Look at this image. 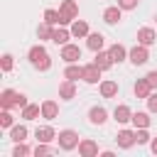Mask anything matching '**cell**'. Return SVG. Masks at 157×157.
<instances>
[{"instance_id": "obj_1", "label": "cell", "mask_w": 157, "mask_h": 157, "mask_svg": "<svg viewBox=\"0 0 157 157\" xmlns=\"http://www.w3.org/2000/svg\"><path fill=\"white\" fill-rule=\"evenodd\" d=\"M27 56H29V64H32L34 69H39V71H47V69L52 66V59H49V54H47V49H44L42 44L32 47Z\"/></svg>"}, {"instance_id": "obj_2", "label": "cell", "mask_w": 157, "mask_h": 157, "mask_svg": "<svg viewBox=\"0 0 157 157\" xmlns=\"http://www.w3.org/2000/svg\"><path fill=\"white\" fill-rule=\"evenodd\" d=\"M59 12H61V22L59 25H69V22H74L78 17V5L74 0H64L61 7H59Z\"/></svg>"}, {"instance_id": "obj_3", "label": "cell", "mask_w": 157, "mask_h": 157, "mask_svg": "<svg viewBox=\"0 0 157 157\" xmlns=\"http://www.w3.org/2000/svg\"><path fill=\"white\" fill-rule=\"evenodd\" d=\"M56 137H59V147H61V150H74V147H78V135H76L74 130H61Z\"/></svg>"}, {"instance_id": "obj_4", "label": "cell", "mask_w": 157, "mask_h": 157, "mask_svg": "<svg viewBox=\"0 0 157 157\" xmlns=\"http://www.w3.org/2000/svg\"><path fill=\"white\" fill-rule=\"evenodd\" d=\"M128 56H130V61H132L135 66H142V64L150 59V52H147V47H145V44H137V47H132V49H130V54H128Z\"/></svg>"}, {"instance_id": "obj_5", "label": "cell", "mask_w": 157, "mask_h": 157, "mask_svg": "<svg viewBox=\"0 0 157 157\" xmlns=\"http://www.w3.org/2000/svg\"><path fill=\"white\" fill-rule=\"evenodd\" d=\"M61 59H64L66 64H76V61L81 59V49H78L76 44H64V47H61Z\"/></svg>"}, {"instance_id": "obj_6", "label": "cell", "mask_w": 157, "mask_h": 157, "mask_svg": "<svg viewBox=\"0 0 157 157\" xmlns=\"http://www.w3.org/2000/svg\"><path fill=\"white\" fill-rule=\"evenodd\" d=\"M17 101H20V93L12 91V88H5V91L0 93V105H2V110H10L12 105H17Z\"/></svg>"}, {"instance_id": "obj_7", "label": "cell", "mask_w": 157, "mask_h": 157, "mask_svg": "<svg viewBox=\"0 0 157 157\" xmlns=\"http://www.w3.org/2000/svg\"><path fill=\"white\" fill-rule=\"evenodd\" d=\"M101 71H103V69H101L98 64H88V66H83V76H81V78H83L86 83H98Z\"/></svg>"}, {"instance_id": "obj_8", "label": "cell", "mask_w": 157, "mask_h": 157, "mask_svg": "<svg viewBox=\"0 0 157 157\" xmlns=\"http://www.w3.org/2000/svg\"><path fill=\"white\" fill-rule=\"evenodd\" d=\"M88 120H91L93 125H103V123L108 120V110H105L103 105H93V108L88 110Z\"/></svg>"}, {"instance_id": "obj_9", "label": "cell", "mask_w": 157, "mask_h": 157, "mask_svg": "<svg viewBox=\"0 0 157 157\" xmlns=\"http://www.w3.org/2000/svg\"><path fill=\"white\" fill-rule=\"evenodd\" d=\"M137 42L145 44V47H150V44L157 42V32L152 27H142V29H137Z\"/></svg>"}, {"instance_id": "obj_10", "label": "cell", "mask_w": 157, "mask_h": 157, "mask_svg": "<svg viewBox=\"0 0 157 157\" xmlns=\"http://www.w3.org/2000/svg\"><path fill=\"white\" fill-rule=\"evenodd\" d=\"M115 140H118V147H123V150H128V147H132V145L137 142V140H135V132H132V130H120Z\"/></svg>"}, {"instance_id": "obj_11", "label": "cell", "mask_w": 157, "mask_h": 157, "mask_svg": "<svg viewBox=\"0 0 157 157\" xmlns=\"http://www.w3.org/2000/svg\"><path fill=\"white\" fill-rule=\"evenodd\" d=\"M78 155L81 157H96L98 155V145L93 140H81L78 142Z\"/></svg>"}, {"instance_id": "obj_12", "label": "cell", "mask_w": 157, "mask_h": 157, "mask_svg": "<svg viewBox=\"0 0 157 157\" xmlns=\"http://www.w3.org/2000/svg\"><path fill=\"white\" fill-rule=\"evenodd\" d=\"M132 91H135V96H137V98H145V101H147V96L152 93V86H150V81H147V78H137Z\"/></svg>"}, {"instance_id": "obj_13", "label": "cell", "mask_w": 157, "mask_h": 157, "mask_svg": "<svg viewBox=\"0 0 157 157\" xmlns=\"http://www.w3.org/2000/svg\"><path fill=\"white\" fill-rule=\"evenodd\" d=\"M56 115H59V105H56L54 101H44V103H42V118L54 120Z\"/></svg>"}, {"instance_id": "obj_14", "label": "cell", "mask_w": 157, "mask_h": 157, "mask_svg": "<svg viewBox=\"0 0 157 157\" xmlns=\"http://www.w3.org/2000/svg\"><path fill=\"white\" fill-rule=\"evenodd\" d=\"M34 137H37V142H52V140L56 137V132H54L49 125H44V128H37V130H34Z\"/></svg>"}, {"instance_id": "obj_15", "label": "cell", "mask_w": 157, "mask_h": 157, "mask_svg": "<svg viewBox=\"0 0 157 157\" xmlns=\"http://www.w3.org/2000/svg\"><path fill=\"white\" fill-rule=\"evenodd\" d=\"M71 37H88V22H86V20H74V25H71Z\"/></svg>"}, {"instance_id": "obj_16", "label": "cell", "mask_w": 157, "mask_h": 157, "mask_svg": "<svg viewBox=\"0 0 157 157\" xmlns=\"http://www.w3.org/2000/svg\"><path fill=\"white\" fill-rule=\"evenodd\" d=\"M86 44H88V49H93V52H101V49H103V34H98V32H88V37H86Z\"/></svg>"}, {"instance_id": "obj_17", "label": "cell", "mask_w": 157, "mask_h": 157, "mask_svg": "<svg viewBox=\"0 0 157 157\" xmlns=\"http://www.w3.org/2000/svg\"><path fill=\"white\" fill-rule=\"evenodd\" d=\"M93 64H98L101 69H110L115 61H113L110 52H96V59H93Z\"/></svg>"}, {"instance_id": "obj_18", "label": "cell", "mask_w": 157, "mask_h": 157, "mask_svg": "<svg viewBox=\"0 0 157 157\" xmlns=\"http://www.w3.org/2000/svg\"><path fill=\"white\" fill-rule=\"evenodd\" d=\"M59 96H61L64 101H71V98L76 96V86H74V81H69V78H66V81L59 86Z\"/></svg>"}, {"instance_id": "obj_19", "label": "cell", "mask_w": 157, "mask_h": 157, "mask_svg": "<svg viewBox=\"0 0 157 157\" xmlns=\"http://www.w3.org/2000/svg\"><path fill=\"white\" fill-rule=\"evenodd\" d=\"M120 10H123L120 5H118V7H108V10L103 12V20H105L108 25H118V22H120Z\"/></svg>"}, {"instance_id": "obj_20", "label": "cell", "mask_w": 157, "mask_h": 157, "mask_svg": "<svg viewBox=\"0 0 157 157\" xmlns=\"http://www.w3.org/2000/svg\"><path fill=\"white\" fill-rule=\"evenodd\" d=\"M113 115H115L118 123H128V120H132V110H130L128 105H118V108L113 110Z\"/></svg>"}, {"instance_id": "obj_21", "label": "cell", "mask_w": 157, "mask_h": 157, "mask_svg": "<svg viewBox=\"0 0 157 157\" xmlns=\"http://www.w3.org/2000/svg\"><path fill=\"white\" fill-rule=\"evenodd\" d=\"M115 93H118V83L115 81H103L101 83V96L103 98H113Z\"/></svg>"}, {"instance_id": "obj_22", "label": "cell", "mask_w": 157, "mask_h": 157, "mask_svg": "<svg viewBox=\"0 0 157 157\" xmlns=\"http://www.w3.org/2000/svg\"><path fill=\"white\" fill-rule=\"evenodd\" d=\"M10 137H12L15 142H25V140H27V128H25V125H12V128H10Z\"/></svg>"}, {"instance_id": "obj_23", "label": "cell", "mask_w": 157, "mask_h": 157, "mask_svg": "<svg viewBox=\"0 0 157 157\" xmlns=\"http://www.w3.org/2000/svg\"><path fill=\"white\" fill-rule=\"evenodd\" d=\"M64 76H66L69 81H76V78H81V76H83V66L69 64V66H66V71H64Z\"/></svg>"}, {"instance_id": "obj_24", "label": "cell", "mask_w": 157, "mask_h": 157, "mask_svg": "<svg viewBox=\"0 0 157 157\" xmlns=\"http://www.w3.org/2000/svg\"><path fill=\"white\" fill-rule=\"evenodd\" d=\"M69 37H71V32H66V29H54V34H52V42L54 44H69Z\"/></svg>"}, {"instance_id": "obj_25", "label": "cell", "mask_w": 157, "mask_h": 157, "mask_svg": "<svg viewBox=\"0 0 157 157\" xmlns=\"http://www.w3.org/2000/svg\"><path fill=\"white\" fill-rule=\"evenodd\" d=\"M132 125H135V128H147V125H150V115L142 113V110L132 113Z\"/></svg>"}, {"instance_id": "obj_26", "label": "cell", "mask_w": 157, "mask_h": 157, "mask_svg": "<svg viewBox=\"0 0 157 157\" xmlns=\"http://www.w3.org/2000/svg\"><path fill=\"white\" fill-rule=\"evenodd\" d=\"M110 56H113V61H118V64H120V61L128 56V52H125V47H123V44H113V47H110Z\"/></svg>"}, {"instance_id": "obj_27", "label": "cell", "mask_w": 157, "mask_h": 157, "mask_svg": "<svg viewBox=\"0 0 157 157\" xmlns=\"http://www.w3.org/2000/svg\"><path fill=\"white\" fill-rule=\"evenodd\" d=\"M39 113H42V108H39V105H29V103H27V105L22 108V118H25V120H34Z\"/></svg>"}, {"instance_id": "obj_28", "label": "cell", "mask_w": 157, "mask_h": 157, "mask_svg": "<svg viewBox=\"0 0 157 157\" xmlns=\"http://www.w3.org/2000/svg\"><path fill=\"white\" fill-rule=\"evenodd\" d=\"M44 22L59 25V22H61V12H59V10H44Z\"/></svg>"}, {"instance_id": "obj_29", "label": "cell", "mask_w": 157, "mask_h": 157, "mask_svg": "<svg viewBox=\"0 0 157 157\" xmlns=\"http://www.w3.org/2000/svg\"><path fill=\"white\" fill-rule=\"evenodd\" d=\"M52 34H54V29H52L49 22H44V25L37 27V37H39V39H52Z\"/></svg>"}, {"instance_id": "obj_30", "label": "cell", "mask_w": 157, "mask_h": 157, "mask_svg": "<svg viewBox=\"0 0 157 157\" xmlns=\"http://www.w3.org/2000/svg\"><path fill=\"white\" fill-rule=\"evenodd\" d=\"M135 140H137V145H147V142H150V132H147L145 128H140V130L135 132Z\"/></svg>"}, {"instance_id": "obj_31", "label": "cell", "mask_w": 157, "mask_h": 157, "mask_svg": "<svg viewBox=\"0 0 157 157\" xmlns=\"http://www.w3.org/2000/svg\"><path fill=\"white\" fill-rule=\"evenodd\" d=\"M32 150L27 147V145H22V142H17V147L12 150V157H25V155H29Z\"/></svg>"}, {"instance_id": "obj_32", "label": "cell", "mask_w": 157, "mask_h": 157, "mask_svg": "<svg viewBox=\"0 0 157 157\" xmlns=\"http://www.w3.org/2000/svg\"><path fill=\"white\" fill-rule=\"evenodd\" d=\"M32 155H37V157H39V155H52V147H47V142H39V145L32 150Z\"/></svg>"}, {"instance_id": "obj_33", "label": "cell", "mask_w": 157, "mask_h": 157, "mask_svg": "<svg viewBox=\"0 0 157 157\" xmlns=\"http://www.w3.org/2000/svg\"><path fill=\"white\" fill-rule=\"evenodd\" d=\"M0 125H2V128H12V115H10L7 110L0 113Z\"/></svg>"}, {"instance_id": "obj_34", "label": "cell", "mask_w": 157, "mask_h": 157, "mask_svg": "<svg viewBox=\"0 0 157 157\" xmlns=\"http://www.w3.org/2000/svg\"><path fill=\"white\" fill-rule=\"evenodd\" d=\"M0 64H2V71H5V74H7V71H12V54H5Z\"/></svg>"}, {"instance_id": "obj_35", "label": "cell", "mask_w": 157, "mask_h": 157, "mask_svg": "<svg viewBox=\"0 0 157 157\" xmlns=\"http://www.w3.org/2000/svg\"><path fill=\"white\" fill-rule=\"evenodd\" d=\"M137 2H140V0H118V5H120L123 10H135Z\"/></svg>"}, {"instance_id": "obj_36", "label": "cell", "mask_w": 157, "mask_h": 157, "mask_svg": "<svg viewBox=\"0 0 157 157\" xmlns=\"http://www.w3.org/2000/svg\"><path fill=\"white\" fill-rule=\"evenodd\" d=\"M147 108H150L152 113H157V93H150V96H147Z\"/></svg>"}, {"instance_id": "obj_37", "label": "cell", "mask_w": 157, "mask_h": 157, "mask_svg": "<svg viewBox=\"0 0 157 157\" xmlns=\"http://www.w3.org/2000/svg\"><path fill=\"white\" fill-rule=\"evenodd\" d=\"M145 78L150 81V86H152V88H157V71H150V74H147Z\"/></svg>"}, {"instance_id": "obj_38", "label": "cell", "mask_w": 157, "mask_h": 157, "mask_svg": "<svg viewBox=\"0 0 157 157\" xmlns=\"http://www.w3.org/2000/svg\"><path fill=\"white\" fill-rule=\"evenodd\" d=\"M150 147H152V152H155V155H157V137H155V140H152V142H150Z\"/></svg>"}]
</instances>
